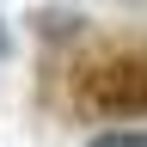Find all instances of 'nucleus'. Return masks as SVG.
<instances>
[{
    "label": "nucleus",
    "mask_w": 147,
    "mask_h": 147,
    "mask_svg": "<svg viewBox=\"0 0 147 147\" xmlns=\"http://www.w3.org/2000/svg\"><path fill=\"white\" fill-rule=\"evenodd\" d=\"M67 110L86 123H135L147 117V43H110L67 74Z\"/></svg>",
    "instance_id": "nucleus-1"
},
{
    "label": "nucleus",
    "mask_w": 147,
    "mask_h": 147,
    "mask_svg": "<svg viewBox=\"0 0 147 147\" xmlns=\"http://www.w3.org/2000/svg\"><path fill=\"white\" fill-rule=\"evenodd\" d=\"M86 147H147V129H98Z\"/></svg>",
    "instance_id": "nucleus-2"
}]
</instances>
